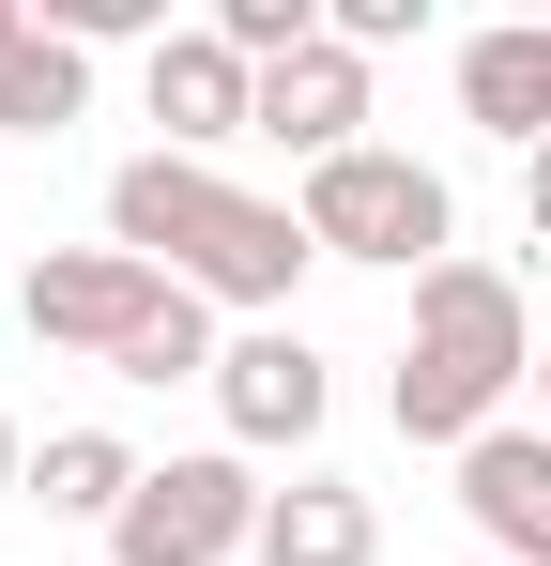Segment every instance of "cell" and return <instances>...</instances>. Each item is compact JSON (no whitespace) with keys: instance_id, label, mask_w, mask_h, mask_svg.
I'll return each mask as SVG.
<instances>
[{"instance_id":"6da1fadb","label":"cell","mask_w":551,"mask_h":566,"mask_svg":"<svg viewBox=\"0 0 551 566\" xmlns=\"http://www.w3.org/2000/svg\"><path fill=\"white\" fill-rule=\"evenodd\" d=\"M107 245L123 261H154V276H184L199 306H246V322H291V291H306V214L291 199H246L230 169H199V154H123L107 169Z\"/></svg>"},{"instance_id":"7a4b0ae2","label":"cell","mask_w":551,"mask_h":566,"mask_svg":"<svg viewBox=\"0 0 551 566\" xmlns=\"http://www.w3.org/2000/svg\"><path fill=\"white\" fill-rule=\"evenodd\" d=\"M537 306L506 261H445V276H414V337H398V368H383V413H398V444H490L506 429V398L537 382Z\"/></svg>"},{"instance_id":"3957f363","label":"cell","mask_w":551,"mask_h":566,"mask_svg":"<svg viewBox=\"0 0 551 566\" xmlns=\"http://www.w3.org/2000/svg\"><path fill=\"white\" fill-rule=\"evenodd\" d=\"M291 214H306L322 261H367V276H445V261H459V185L429 169V154H398V138H367V154H337V169H306Z\"/></svg>"},{"instance_id":"277c9868","label":"cell","mask_w":551,"mask_h":566,"mask_svg":"<svg viewBox=\"0 0 551 566\" xmlns=\"http://www.w3.org/2000/svg\"><path fill=\"white\" fill-rule=\"evenodd\" d=\"M261 474L230 460V444H199V460H154L138 474V505L107 521V566H230V552H261Z\"/></svg>"},{"instance_id":"5b68a950","label":"cell","mask_w":551,"mask_h":566,"mask_svg":"<svg viewBox=\"0 0 551 566\" xmlns=\"http://www.w3.org/2000/svg\"><path fill=\"white\" fill-rule=\"evenodd\" d=\"M184 276L154 261H123V245H62V261H31L15 276V322H31V353H77V368H123V337L169 306Z\"/></svg>"},{"instance_id":"8992f818","label":"cell","mask_w":551,"mask_h":566,"mask_svg":"<svg viewBox=\"0 0 551 566\" xmlns=\"http://www.w3.org/2000/svg\"><path fill=\"white\" fill-rule=\"evenodd\" d=\"M215 413H230V460H306L322 413H337V382H322V353L291 322H246L230 368H215Z\"/></svg>"},{"instance_id":"52a82bcc","label":"cell","mask_w":551,"mask_h":566,"mask_svg":"<svg viewBox=\"0 0 551 566\" xmlns=\"http://www.w3.org/2000/svg\"><path fill=\"white\" fill-rule=\"evenodd\" d=\"M138 107L169 123V154H199V169H215L230 138H261V77H246L215 31H169V46L138 62Z\"/></svg>"},{"instance_id":"ba28073f","label":"cell","mask_w":551,"mask_h":566,"mask_svg":"<svg viewBox=\"0 0 551 566\" xmlns=\"http://www.w3.org/2000/svg\"><path fill=\"white\" fill-rule=\"evenodd\" d=\"M459 521L490 566H551V429L506 413L490 444H459Z\"/></svg>"},{"instance_id":"9c48e42d","label":"cell","mask_w":551,"mask_h":566,"mask_svg":"<svg viewBox=\"0 0 551 566\" xmlns=\"http://www.w3.org/2000/svg\"><path fill=\"white\" fill-rule=\"evenodd\" d=\"M459 123L506 138L521 169L551 154V15H506V31H459Z\"/></svg>"},{"instance_id":"30bf717a","label":"cell","mask_w":551,"mask_h":566,"mask_svg":"<svg viewBox=\"0 0 551 566\" xmlns=\"http://www.w3.org/2000/svg\"><path fill=\"white\" fill-rule=\"evenodd\" d=\"M261 138L291 154V169H337V154H367V62L322 31L306 62H276L261 77Z\"/></svg>"},{"instance_id":"8fae6325","label":"cell","mask_w":551,"mask_h":566,"mask_svg":"<svg viewBox=\"0 0 551 566\" xmlns=\"http://www.w3.org/2000/svg\"><path fill=\"white\" fill-rule=\"evenodd\" d=\"M77 107H92V46L46 31L31 0H0V138H62Z\"/></svg>"},{"instance_id":"7c38bea8","label":"cell","mask_w":551,"mask_h":566,"mask_svg":"<svg viewBox=\"0 0 551 566\" xmlns=\"http://www.w3.org/2000/svg\"><path fill=\"white\" fill-rule=\"evenodd\" d=\"M261 566H383V505L353 474H291L261 505Z\"/></svg>"},{"instance_id":"4fadbf2b","label":"cell","mask_w":551,"mask_h":566,"mask_svg":"<svg viewBox=\"0 0 551 566\" xmlns=\"http://www.w3.org/2000/svg\"><path fill=\"white\" fill-rule=\"evenodd\" d=\"M138 444H123V429H46V444H31V505H46V521H92V536H107V521H123V505H138Z\"/></svg>"},{"instance_id":"5bb4252c","label":"cell","mask_w":551,"mask_h":566,"mask_svg":"<svg viewBox=\"0 0 551 566\" xmlns=\"http://www.w3.org/2000/svg\"><path fill=\"white\" fill-rule=\"evenodd\" d=\"M215 368H230V337H215V306H199V291H169V306H154V322L123 337V368H107V382H138V398H169V382H215Z\"/></svg>"},{"instance_id":"9a60e30c","label":"cell","mask_w":551,"mask_h":566,"mask_svg":"<svg viewBox=\"0 0 551 566\" xmlns=\"http://www.w3.org/2000/svg\"><path fill=\"white\" fill-rule=\"evenodd\" d=\"M414 31H429V0H337V46H353V62H383V46H414Z\"/></svg>"},{"instance_id":"2e32d148","label":"cell","mask_w":551,"mask_h":566,"mask_svg":"<svg viewBox=\"0 0 551 566\" xmlns=\"http://www.w3.org/2000/svg\"><path fill=\"white\" fill-rule=\"evenodd\" d=\"M0 505H31V429L0 413Z\"/></svg>"},{"instance_id":"e0dca14e","label":"cell","mask_w":551,"mask_h":566,"mask_svg":"<svg viewBox=\"0 0 551 566\" xmlns=\"http://www.w3.org/2000/svg\"><path fill=\"white\" fill-rule=\"evenodd\" d=\"M521 230H537V261H551V154L521 169Z\"/></svg>"},{"instance_id":"ac0fdd59","label":"cell","mask_w":551,"mask_h":566,"mask_svg":"<svg viewBox=\"0 0 551 566\" xmlns=\"http://www.w3.org/2000/svg\"><path fill=\"white\" fill-rule=\"evenodd\" d=\"M537 429H551V353H537Z\"/></svg>"},{"instance_id":"d6986e66","label":"cell","mask_w":551,"mask_h":566,"mask_svg":"<svg viewBox=\"0 0 551 566\" xmlns=\"http://www.w3.org/2000/svg\"><path fill=\"white\" fill-rule=\"evenodd\" d=\"M475 566H490V552H475Z\"/></svg>"}]
</instances>
